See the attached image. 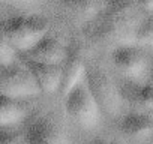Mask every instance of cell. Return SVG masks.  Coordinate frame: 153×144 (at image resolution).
I'll return each mask as SVG.
<instances>
[{"mask_svg": "<svg viewBox=\"0 0 153 144\" xmlns=\"http://www.w3.org/2000/svg\"><path fill=\"white\" fill-rule=\"evenodd\" d=\"M140 24L141 23L128 21L102 11L89 21L86 35L95 42L114 44L117 48L122 45H132V42L137 41Z\"/></svg>", "mask_w": 153, "mask_h": 144, "instance_id": "1", "label": "cell"}, {"mask_svg": "<svg viewBox=\"0 0 153 144\" xmlns=\"http://www.w3.org/2000/svg\"><path fill=\"white\" fill-rule=\"evenodd\" d=\"M3 38L20 53L27 54L48 35V23L39 17L18 15L3 21Z\"/></svg>", "mask_w": 153, "mask_h": 144, "instance_id": "2", "label": "cell"}, {"mask_svg": "<svg viewBox=\"0 0 153 144\" xmlns=\"http://www.w3.org/2000/svg\"><path fill=\"white\" fill-rule=\"evenodd\" d=\"M65 110L66 114L83 129L96 128L102 117V111L92 95L86 78L65 96Z\"/></svg>", "mask_w": 153, "mask_h": 144, "instance_id": "3", "label": "cell"}, {"mask_svg": "<svg viewBox=\"0 0 153 144\" xmlns=\"http://www.w3.org/2000/svg\"><path fill=\"white\" fill-rule=\"evenodd\" d=\"M86 81L87 86L95 96L102 114L105 116H117L120 113L123 96L120 93L119 84H116L107 74L105 71H102L98 66H90L87 68L86 72Z\"/></svg>", "mask_w": 153, "mask_h": 144, "instance_id": "4", "label": "cell"}, {"mask_svg": "<svg viewBox=\"0 0 153 144\" xmlns=\"http://www.w3.org/2000/svg\"><path fill=\"white\" fill-rule=\"evenodd\" d=\"M23 62V60H21ZM0 90L2 96L26 99L33 98L42 93L36 78L30 69L23 63H14L11 66L2 68V80H0Z\"/></svg>", "mask_w": 153, "mask_h": 144, "instance_id": "5", "label": "cell"}, {"mask_svg": "<svg viewBox=\"0 0 153 144\" xmlns=\"http://www.w3.org/2000/svg\"><path fill=\"white\" fill-rule=\"evenodd\" d=\"M23 132L27 144H69L66 132L50 114L32 117Z\"/></svg>", "mask_w": 153, "mask_h": 144, "instance_id": "6", "label": "cell"}, {"mask_svg": "<svg viewBox=\"0 0 153 144\" xmlns=\"http://www.w3.org/2000/svg\"><path fill=\"white\" fill-rule=\"evenodd\" d=\"M114 66L131 81H144L149 72V57L137 45H122L111 54Z\"/></svg>", "mask_w": 153, "mask_h": 144, "instance_id": "7", "label": "cell"}, {"mask_svg": "<svg viewBox=\"0 0 153 144\" xmlns=\"http://www.w3.org/2000/svg\"><path fill=\"white\" fill-rule=\"evenodd\" d=\"M119 87L123 101L134 108L135 113H150L153 110V84L125 80Z\"/></svg>", "mask_w": 153, "mask_h": 144, "instance_id": "8", "label": "cell"}, {"mask_svg": "<svg viewBox=\"0 0 153 144\" xmlns=\"http://www.w3.org/2000/svg\"><path fill=\"white\" fill-rule=\"evenodd\" d=\"M21 60L30 69V72L36 78L42 92L54 93V92L60 90L62 80H63V66L39 63V62H35V60H32V59H29L23 54H21Z\"/></svg>", "mask_w": 153, "mask_h": 144, "instance_id": "9", "label": "cell"}, {"mask_svg": "<svg viewBox=\"0 0 153 144\" xmlns=\"http://www.w3.org/2000/svg\"><path fill=\"white\" fill-rule=\"evenodd\" d=\"M23 56L39 63L63 66L69 57V51L66 50L63 44H60V41L47 35L38 45H35L27 54H23Z\"/></svg>", "mask_w": 153, "mask_h": 144, "instance_id": "10", "label": "cell"}, {"mask_svg": "<svg viewBox=\"0 0 153 144\" xmlns=\"http://www.w3.org/2000/svg\"><path fill=\"white\" fill-rule=\"evenodd\" d=\"M119 132L132 141L146 140L153 134V116L150 113H129L120 117L117 123Z\"/></svg>", "mask_w": 153, "mask_h": 144, "instance_id": "11", "label": "cell"}, {"mask_svg": "<svg viewBox=\"0 0 153 144\" xmlns=\"http://www.w3.org/2000/svg\"><path fill=\"white\" fill-rule=\"evenodd\" d=\"M29 119V104L24 99L0 98V125L2 128H15V125Z\"/></svg>", "mask_w": 153, "mask_h": 144, "instance_id": "12", "label": "cell"}, {"mask_svg": "<svg viewBox=\"0 0 153 144\" xmlns=\"http://www.w3.org/2000/svg\"><path fill=\"white\" fill-rule=\"evenodd\" d=\"M86 72H87V68L83 63L81 57L75 53L69 54L66 63L63 65V80H62V87H60L63 98L86 78Z\"/></svg>", "mask_w": 153, "mask_h": 144, "instance_id": "13", "label": "cell"}, {"mask_svg": "<svg viewBox=\"0 0 153 144\" xmlns=\"http://www.w3.org/2000/svg\"><path fill=\"white\" fill-rule=\"evenodd\" d=\"M108 0H63V3L76 15H80L86 20H93L96 15H99Z\"/></svg>", "mask_w": 153, "mask_h": 144, "instance_id": "14", "label": "cell"}, {"mask_svg": "<svg viewBox=\"0 0 153 144\" xmlns=\"http://www.w3.org/2000/svg\"><path fill=\"white\" fill-rule=\"evenodd\" d=\"M137 42L141 47L153 48V17H149L141 21L137 33Z\"/></svg>", "mask_w": 153, "mask_h": 144, "instance_id": "15", "label": "cell"}, {"mask_svg": "<svg viewBox=\"0 0 153 144\" xmlns=\"http://www.w3.org/2000/svg\"><path fill=\"white\" fill-rule=\"evenodd\" d=\"M20 57H21V54L5 38H2V44H0V63H2V68L17 63V60Z\"/></svg>", "mask_w": 153, "mask_h": 144, "instance_id": "16", "label": "cell"}, {"mask_svg": "<svg viewBox=\"0 0 153 144\" xmlns=\"http://www.w3.org/2000/svg\"><path fill=\"white\" fill-rule=\"evenodd\" d=\"M0 144H27L24 132L15 128H2Z\"/></svg>", "mask_w": 153, "mask_h": 144, "instance_id": "17", "label": "cell"}, {"mask_svg": "<svg viewBox=\"0 0 153 144\" xmlns=\"http://www.w3.org/2000/svg\"><path fill=\"white\" fill-rule=\"evenodd\" d=\"M138 6L141 8V11H147V12H153V0H137Z\"/></svg>", "mask_w": 153, "mask_h": 144, "instance_id": "18", "label": "cell"}, {"mask_svg": "<svg viewBox=\"0 0 153 144\" xmlns=\"http://www.w3.org/2000/svg\"><path fill=\"white\" fill-rule=\"evenodd\" d=\"M5 2H8L11 5H17V6H30V5L36 3L38 0H5Z\"/></svg>", "mask_w": 153, "mask_h": 144, "instance_id": "19", "label": "cell"}, {"mask_svg": "<svg viewBox=\"0 0 153 144\" xmlns=\"http://www.w3.org/2000/svg\"><path fill=\"white\" fill-rule=\"evenodd\" d=\"M89 144H117V143H113V141H107V140H102V138H96V140L90 141Z\"/></svg>", "mask_w": 153, "mask_h": 144, "instance_id": "20", "label": "cell"}]
</instances>
